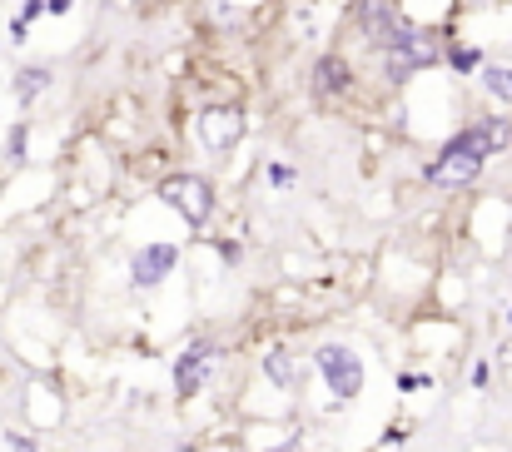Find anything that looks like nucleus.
Here are the masks:
<instances>
[{"instance_id":"nucleus-1","label":"nucleus","mask_w":512,"mask_h":452,"mask_svg":"<svg viewBox=\"0 0 512 452\" xmlns=\"http://www.w3.org/2000/svg\"><path fill=\"white\" fill-rule=\"evenodd\" d=\"M508 145H512L508 115H483V120H473L468 130H458L443 150L423 164V179H428L433 189H468V184L483 174V164H488L493 154H503Z\"/></svg>"},{"instance_id":"nucleus-2","label":"nucleus","mask_w":512,"mask_h":452,"mask_svg":"<svg viewBox=\"0 0 512 452\" xmlns=\"http://www.w3.org/2000/svg\"><path fill=\"white\" fill-rule=\"evenodd\" d=\"M383 65H388V80L393 85H403V80H413L423 70H438L443 65V35L438 30H418L408 20V30L393 45H383Z\"/></svg>"},{"instance_id":"nucleus-3","label":"nucleus","mask_w":512,"mask_h":452,"mask_svg":"<svg viewBox=\"0 0 512 452\" xmlns=\"http://www.w3.org/2000/svg\"><path fill=\"white\" fill-rule=\"evenodd\" d=\"M314 368L324 373L329 393L343 398V403L363 393V358H358L353 348H343V343H324V348H314Z\"/></svg>"},{"instance_id":"nucleus-4","label":"nucleus","mask_w":512,"mask_h":452,"mask_svg":"<svg viewBox=\"0 0 512 452\" xmlns=\"http://www.w3.org/2000/svg\"><path fill=\"white\" fill-rule=\"evenodd\" d=\"M160 199L184 214V224H204L209 219V209H214V189L199 179V174H170L165 184H160Z\"/></svg>"},{"instance_id":"nucleus-5","label":"nucleus","mask_w":512,"mask_h":452,"mask_svg":"<svg viewBox=\"0 0 512 452\" xmlns=\"http://www.w3.org/2000/svg\"><path fill=\"white\" fill-rule=\"evenodd\" d=\"M194 130H199V145L209 154H229L244 140V110H234V105H209V110H199Z\"/></svg>"},{"instance_id":"nucleus-6","label":"nucleus","mask_w":512,"mask_h":452,"mask_svg":"<svg viewBox=\"0 0 512 452\" xmlns=\"http://www.w3.org/2000/svg\"><path fill=\"white\" fill-rule=\"evenodd\" d=\"M358 30L383 50V45H393L408 30V15H403L398 0H358Z\"/></svg>"},{"instance_id":"nucleus-7","label":"nucleus","mask_w":512,"mask_h":452,"mask_svg":"<svg viewBox=\"0 0 512 452\" xmlns=\"http://www.w3.org/2000/svg\"><path fill=\"white\" fill-rule=\"evenodd\" d=\"M214 358H219V348L214 343H189L184 353H179V363H174V388L179 393H199L204 388V378H209V368H214Z\"/></svg>"},{"instance_id":"nucleus-8","label":"nucleus","mask_w":512,"mask_h":452,"mask_svg":"<svg viewBox=\"0 0 512 452\" xmlns=\"http://www.w3.org/2000/svg\"><path fill=\"white\" fill-rule=\"evenodd\" d=\"M174 264H179V249L174 244H150V249H140L130 259V279H135V289H155V284L170 279Z\"/></svg>"},{"instance_id":"nucleus-9","label":"nucleus","mask_w":512,"mask_h":452,"mask_svg":"<svg viewBox=\"0 0 512 452\" xmlns=\"http://www.w3.org/2000/svg\"><path fill=\"white\" fill-rule=\"evenodd\" d=\"M348 85H353V75H348V60H343V55H324V60L314 65V90H319L324 100H339Z\"/></svg>"},{"instance_id":"nucleus-10","label":"nucleus","mask_w":512,"mask_h":452,"mask_svg":"<svg viewBox=\"0 0 512 452\" xmlns=\"http://www.w3.org/2000/svg\"><path fill=\"white\" fill-rule=\"evenodd\" d=\"M50 85V70L45 65H25V70H15V100H20V110H30L35 105V95Z\"/></svg>"},{"instance_id":"nucleus-11","label":"nucleus","mask_w":512,"mask_h":452,"mask_svg":"<svg viewBox=\"0 0 512 452\" xmlns=\"http://www.w3.org/2000/svg\"><path fill=\"white\" fill-rule=\"evenodd\" d=\"M45 15V0H20V10L10 15V25H5V35H10V45H25L30 40V25Z\"/></svg>"},{"instance_id":"nucleus-12","label":"nucleus","mask_w":512,"mask_h":452,"mask_svg":"<svg viewBox=\"0 0 512 452\" xmlns=\"http://www.w3.org/2000/svg\"><path fill=\"white\" fill-rule=\"evenodd\" d=\"M483 90L493 95V100H503V105H512V65H488L483 60Z\"/></svg>"},{"instance_id":"nucleus-13","label":"nucleus","mask_w":512,"mask_h":452,"mask_svg":"<svg viewBox=\"0 0 512 452\" xmlns=\"http://www.w3.org/2000/svg\"><path fill=\"white\" fill-rule=\"evenodd\" d=\"M448 55V65L458 70V75H478L483 70V50L478 45H453V50H443Z\"/></svg>"},{"instance_id":"nucleus-14","label":"nucleus","mask_w":512,"mask_h":452,"mask_svg":"<svg viewBox=\"0 0 512 452\" xmlns=\"http://www.w3.org/2000/svg\"><path fill=\"white\" fill-rule=\"evenodd\" d=\"M25 145H30V125L20 120V125H10V135H5V164H20V159H25Z\"/></svg>"},{"instance_id":"nucleus-15","label":"nucleus","mask_w":512,"mask_h":452,"mask_svg":"<svg viewBox=\"0 0 512 452\" xmlns=\"http://www.w3.org/2000/svg\"><path fill=\"white\" fill-rule=\"evenodd\" d=\"M264 373H269V378H274L279 388H289V383H294V368H289V353H284V348H274V353L264 358Z\"/></svg>"},{"instance_id":"nucleus-16","label":"nucleus","mask_w":512,"mask_h":452,"mask_svg":"<svg viewBox=\"0 0 512 452\" xmlns=\"http://www.w3.org/2000/svg\"><path fill=\"white\" fill-rule=\"evenodd\" d=\"M264 174H269V184H279V189H289V184H294V169H289V164H269Z\"/></svg>"},{"instance_id":"nucleus-17","label":"nucleus","mask_w":512,"mask_h":452,"mask_svg":"<svg viewBox=\"0 0 512 452\" xmlns=\"http://www.w3.org/2000/svg\"><path fill=\"white\" fill-rule=\"evenodd\" d=\"M75 0H45V15H70Z\"/></svg>"},{"instance_id":"nucleus-18","label":"nucleus","mask_w":512,"mask_h":452,"mask_svg":"<svg viewBox=\"0 0 512 452\" xmlns=\"http://www.w3.org/2000/svg\"><path fill=\"white\" fill-rule=\"evenodd\" d=\"M10 448H15V452H35V443H25L20 433H10Z\"/></svg>"},{"instance_id":"nucleus-19","label":"nucleus","mask_w":512,"mask_h":452,"mask_svg":"<svg viewBox=\"0 0 512 452\" xmlns=\"http://www.w3.org/2000/svg\"><path fill=\"white\" fill-rule=\"evenodd\" d=\"M508 318H512V308H508Z\"/></svg>"}]
</instances>
